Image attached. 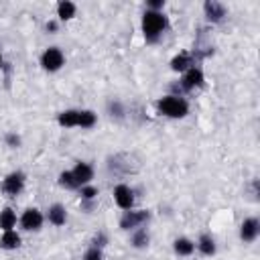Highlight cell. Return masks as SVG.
<instances>
[{
  "label": "cell",
  "instance_id": "cell-1",
  "mask_svg": "<svg viewBox=\"0 0 260 260\" xmlns=\"http://www.w3.org/2000/svg\"><path fill=\"white\" fill-rule=\"evenodd\" d=\"M140 26H142V35H144L146 43H156V41L162 37V32L167 30L169 20H167V16H165L162 12L146 10V12L142 14Z\"/></svg>",
  "mask_w": 260,
  "mask_h": 260
},
{
  "label": "cell",
  "instance_id": "cell-2",
  "mask_svg": "<svg viewBox=\"0 0 260 260\" xmlns=\"http://www.w3.org/2000/svg\"><path fill=\"white\" fill-rule=\"evenodd\" d=\"M156 108H158V112H160L162 116H167V118H185V116L189 114V104H187V100L181 98V95H173V93L162 95V98L156 102Z\"/></svg>",
  "mask_w": 260,
  "mask_h": 260
},
{
  "label": "cell",
  "instance_id": "cell-3",
  "mask_svg": "<svg viewBox=\"0 0 260 260\" xmlns=\"http://www.w3.org/2000/svg\"><path fill=\"white\" fill-rule=\"evenodd\" d=\"M41 65H43V69L49 71V73L59 71V69L65 65V55H63V51H61L59 47H49V49H45V53L41 55Z\"/></svg>",
  "mask_w": 260,
  "mask_h": 260
},
{
  "label": "cell",
  "instance_id": "cell-4",
  "mask_svg": "<svg viewBox=\"0 0 260 260\" xmlns=\"http://www.w3.org/2000/svg\"><path fill=\"white\" fill-rule=\"evenodd\" d=\"M148 219H150V211H146V209H138V211L128 209L120 217V228L126 230V232L128 230H136V228H142Z\"/></svg>",
  "mask_w": 260,
  "mask_h": 260
},
{
  "label": "cell",
  "instance_id": "cell-5",
  "mask_svg": "<svg viewBox=\"0 0 260 260\" xmlns=\"http://www.w3.org/2000/svg\"><path fill=\"white\" fill-rule=\"evenodd\" d=\"M24 181H26L24 173L12 171V173H8V175L2 179V191H4L6 195H10V197H16V195L24 189Z\"/></svg>",
  "mask_w": 260,
  "mask_h": 260
},
{
  "label": "cell",
  "instance_id": "cell-6",
  "mask_svg": "<svg viewBox=\"0 0 260 260\" xmlns=\"http://www.w3.org/2000/svg\"><path fill=\"white\" fill-rule=\"evenodd\" d=\"M43 221H45V215L37 207H28L20 215V228L26 232H39L43 228Z\"/></svg>",
  "mask_w": 260,
  "mask_h": 260
},
{
  "label": "cell",
  "instance_id": "cell-7",
  "mask_svg": "<svg viewBox=\"0 0 260 260\" xmlns=\"http://www.w3.org/2000/svg\"><path fill=\"white\" fill-rule=\"evenodd\" d=\"M203 83H205V75H203V71H201L199 67H191V69H187V71L183 73L181 87H183L185 91H193V89L201 87Z\"/></svg>",
  "mask_w": 260,
  "mask_h": 260
},
{
  "label": "cell",
  "instance_id": "cell-8",
  "mask_svg": "<svg viewBox=\"0 0 260 260\" xmlns=\"http://www.w3.org/2000/svg\"><path fill=\"white\" fill-rule=\"evenodd\" d=\"M114 201L120 209L128 211L134 207V191L128 187V185H116L114 189Z\"/></svg>",
  "mask_w": 260,
  "mask_h": 260
},
{
  "label": "cell",
  "instance_id": "cell-9",
  "mask_svg": "<svg viewBox=\"0 0 260 260\" xmlns=\"http://www.w3.org/2000/svg\"><path fill=\"white\" fill-rule=\"evenodd\" d=\"M258 234H260V221L256 217H248V219L242 221V225H240V238H242V242L250 244V242H254L258 238Z\"/></svg>",
  "mask_w": 260,
  "mask_h": 260
},
{
  "label": "cell",
  "instance_id": "cell-10",
  "mask_svg": "<svg viewBox=\"0 0 260 260\" xmlns=\"http://www.w3.org/2000/svg\"><path fill=\"white\" fill-rule=\"evenodd\" d=\"M71 175H73L75 183H77L79 187H83V185H89V181L93 179V169H91V165L79 160V162H75V167L71 169Z\"/></svg>",
  "mask_w": 260,
  "mask_h": 260
},
{
  "label": "cell",
  "instance_id": "cell-11",
  "mask_svg": "<svg viewBox=\"0 0 260 260\" xmlns=\"http://www.w3.org/2000/svg\"><path fill=\"white\" fill-rule=\"evenodd\" d=\"M203 12H205V16H207V20L209 22H221L223 18H225V6L221 4V2H217V0H207L205 4H203Z\"/></svg>",
  "mask_w": 260,
  "mask_h": 260
},
{
  "label": "cell",
  "instance_id": "cell-12",
  "mask_svg": "<svg viewBox=\"0 0 260 260\" xmlns=\"http://www.w3.org/2000/svg\"><path fill=\"white\" fill-rule=\"evenodd\" d=\"M47 219L53 223V225H65V221H67V209H65V205H61V203H53L49 209H47Z\"/></svg>",
  "mask_w": 260,
  "mask_h": 260
},
{
  "label": "cell",
  "instance_id": "cell-13",
  "mask_svg": "<svg viewBox=\"0 0 260 260\" xmlns=\"http://www.w3.org/2000/svg\"><path fill=\"white\" fill-rule=\"evenodd\" d=\"M191 67H193V57H191V53H187V51H183V53H179V55H175V57L171 59V69H173V71L185 73V71L191 69Z\"/></svg>",
  "mask_w": 260,
  "mask_h": 260
},
{
  "label": "cell",
  "instance_id": "cell-14",
  "mask_svg": "<svg viewBox=\"0 0 260 260\" xmlns=\"http://www.w3.org/2000/svg\"><path fill=\"white\" fill-rule=\"evenodd\" d=\"M195 246H197V250H199L203 256H213L215 250H217L215 240H213V236H209V234H201Z\"/></svg>",
  "mask_w": 260,
  "mask_h": 260
},
{
  "label": "cell",
  "instance_id": "cell-15",
  "mask_svg": "<svg viewBox=\"0 0 260 260\" xmlns=\"http://www.w3.org/2000/svg\"><path fill=\"white\" fill-rule=\"evenodd\" d=\"M77 120H79V110H63L57 116V122L63 128H75L77 126Z\"/></svg>",
  "mask_w": 260,
  "mask_h": 260
},
{
  "label": "cell",
  "instance_id": "cell-16",
  "mask_svg": "<svg viewBox=\"0 0 260 260\" xmlns=\"http://www.w3.org/2000/svg\"><path fill=\"white\" fill-rule=\"evenodd\" d=\"M173 250H175V254H179V256H191L193 250H195V242L189 240V238H177V240L173 242Z\"/></svg>",
  "mask_w": 260,
  "mask_h": 260
},
{
  "label": "cell",
  "instance_id": "cell-17",
  "mask_svg": "<svg viewBox=\"0 0 260 260\" xmlns=\"http://www.w3.org/2000/svg\"><path fill=\"white\" fill-rule=\"evenodd\" d=\"M18 246H20V236H18L14 230L2 232V238H0V248H4V250H16Z\"/></svg>",
  "mask_w": 260,
  "mask_h": 260
},
{
  "label": "cell",
  "instance_id": "cell-18",
  "mask_svg": "<svg viewBox=\"0 0 260 260\" xmlns=\"http://www.w3.org/2000/svg\"><path fill=\"white\" fill-rule=\"evenodd\" d=\"M14 225H16V213H14V209L12 207H4L0 211V230L2 232H8Z\"/></svg>",
  "mask_w": 260,
  "mask_h": 260
},
{
  "label": "cell",
  "instance_id": "cell-19",
  "mask_svg": "<svg viewBox=\"0 0 260 260\" xmlns=\"http://www.w3.org/2000/svg\"><path fill=\"white\" fill-rule=\"evenodd\" d=\"M75 12H77V8H75L73 2L61 0V2L57 4V16H59V20H71V18L75 16Z\"/></svg>",
  "mask_w": 260,
  "mask_h": 260
},
{
  "label": "cell",
  "instance_id": "cell-20",
  "mask_svg": "<svg viewBox=\"0 0 260 260\" xmlns=\"http://www.w3.org/2000/svg\"><path fill=\"white\" fill-rule=\"evenodd\" d=\"M95 122H98V114L93 110H79L77 128H93Z\"/></svg>",
  "mask_w": 260,
  "mask_h": 260
},
{
  "label": "cell",
  "instance_id": "cell-21",
  "mask_svg": "<svg viewBox=\"0 0 260 260\" xmlns=\"http://www.w3.org/2000/svg\"><path fill=\"white\" fill-rule=\"evenodd\" d=\"M148 242H150V236H148V232L144 228L132 230V246L134 248H146Z\"/></svg>",
  "mask_w": 260,
  "mask_h": 260
},
{
  "label": "cell",
  "instance_id": "cell-22",
  "mask_svg": "<svg viewBox=\"0 0 260 260\" xmlns=\"http://www.w3.org/2000/svg\"><path fill=\"white\" fill-rule=\"evenodd\" d=\"M59 185H61L63 189H79V185L75 183L71 171H63V173L59 175Z\"/></svg>",
  "mask_w": 260,
  "mask_h": 260
},
{
  "label": "cell",
  "instance_id": "cell-23",
  "mask_svg": "<svg viewBox=\"0 0 260 260\" xmlns=\"http://www.w3.org/2000/svg\"><path fill=\"white\" fill-rule=\"evenodd\" d=\"M79 195H81L83 201H93V199L98 197V187H93V185H83V187H79Z\"/></svg>",
  "mask_w": 260,
  "mask_h": 260
},
{
  "label": "cell",
  "instance_id": "cell-24",
  "mask_svg": "<svg viewBox=\"0 0 260 260\" xmlns=\"http://www.w3.org/2000/svg\"><path fill=\"white\" fill-rule=\"evenodd\" d=\"M83 260H104V252H102V248H95V246L87 248L85 254H83Z\"/></svg>",
  "mask_w": 260,
  "mask_h": 260
},
{
  "label": "cell",
  "instance_id": "cell-25",
  "mask_svg": "<svg viewBox=\"0 0 260 260\" xmlns=\"http://www.w3.org/2000/svg\"><path fill=\"white\" fill-rule=\"evenodd\" d=\"M6 142H8L12 148H18V146H20V136H16L14 132H10V134H6Z\"/></svg>",
  "mask_w": 260,
  "mask_h": 260
},
{
  "label": "cell",
  "instance_id": "cell-26",
  "mask_svg": "<svg viewBox=\"0 0 260 260\" xmlns=\"http://www.w3.org/2000/svg\"><path fill=\"white\" fill-rule=\"evenodd\" d=\"M162 8H165V2H162V0H150L146 10H156V12H162Z\"/></svg>",
  "mask_w": 260,
  "mask_h": 260
},
{
  "label": "cell",
  "instance_id": "cell-27",
  "mask_svg": "<svg viewBox=\"0 0 260 260\" xmlns=\"http://www.w3.org/2000/svg\"><path fill=\"white\" fill-rule=\"evenodd\" d=\"M106 242H108V238H106L104 234H98V236L91 240V244H93L95 248H104V246H106Z\"/></svg>",
  "mask_w": 260,
  "mask_h": 260
},
{
  "label": "cell",
  "instance_id": "cell-28",
  "mask_svg": "<svg viewBox=\"0 0 260 260\" xmlns=\"http://www.w3.org/2000/svg\"><path fill=\"white\" fill-rule=\"evenodd\" d=\"M110 112H112V116H122V106H120V102H110Z\"/></svg>",
  "mask_w": 260,
  "mask_h": 260
},
{
  "label": "cell",
  "instance_id": "cell-29",
  "mask_svg": "<svg viewBox=\"0 0 260 260\" xmlns=\"http://www.w3.org/2000/svg\"><path fill=\"white\" fill-rule=\"evenodd\" d=\"M45 28H47V30H49V32H57V28H59V24H57V22H55V20H49V22H47V26H45Z\"/></svg>",
  "mask_w": 260,
  "mask_h": 260
},
{
  "label": "cell",
  "instance_id": "cell-30",
  "mask_svg": "<svg viewBox=\"0 0 260 260\" xmlns=\"http://www.w3.org/2000/svg\"><path fill=\"white\" fill-rule=\"evenodd\" d=\"M0 67H2V53H0Z\"/></svg>",
  "mask_w": 260,
  "mask_h": 260
}]
</instances>
